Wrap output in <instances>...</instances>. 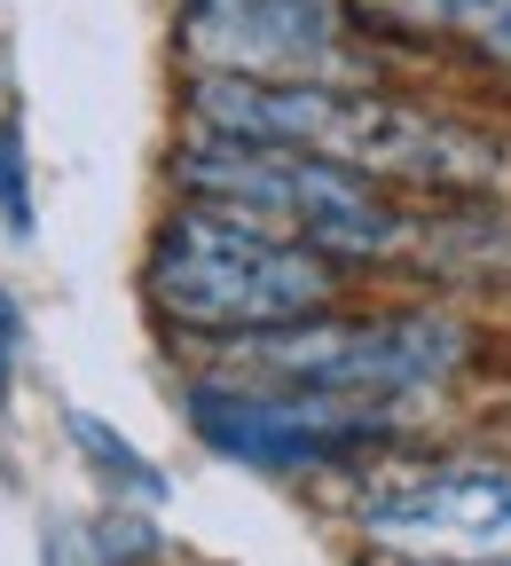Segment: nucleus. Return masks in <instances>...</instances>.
Wrapping results in <instances>:
<instances>
[{
  "mask_svg": "<svg viewBox=\"0 0 511 566\" xmlns=\"http://www.w3.org/2000/svg\"><path fill=\"white\" fill-rule=\"evenodd\" d=\"M189 126L197 134H237L275 142L331 166H354L386 189H496L503 150L480 126H457L441 111H417L378 87H331V80H237V71H189Z\"/></svg>",
  "mask_w": 511,
  "mask_h": 566,
  "instance_id": "f257e3e1",
  "label": "nucleus"
},
{
  "mask_svg": "<svg viewBox=\"0 0 511 566\" xmlns=\"http://www.w3.org/2000/svg\"><path fill=\"white\" fill-rule=\"evenodd\" d=\"M142 300L174 338L229 346L346 307V268L275 229H252L229 205L174 197V212L150 229V252H142Z\"/></svg>",
  "mask_w": 511,
  "mask_h": 566,
  "instance_id": "f03ea898",
  "label": "nucleus"
},
{
  "mask_svg": "<svg viewBox=\"0 0 511 566\" xmlns=\"http://www.w3.org/2000/svg\"><path fill=\"white\" fill-rule=\"evenodd\" d=\"M166 181H174V197L229 205L252 229H275L338 268H378V260H401L417 244L409 205L386 181L307 158V150H275V142H237V134L189 126L166 158Z\"/></svg>",
  "mask_w": 511,
  "mask_h": 566,
  "instance_id": "7ed1b4c3",
  "label": "nucleus"
},
{
  "mask_svg": "<svg viewBox=\"0 0 511 566\" xmlns=\"http://www.w3.org/2000/svg\"><path fill=\"white\" fill-rule=\"evenodd\" d=\"M472 354V331L441 307H331L291 331H260V338H229L221 370L237 378H268V386H307V394H338V401H417L432 386H449Z\"/></svg>",
  "mask_w": 511,
  "mask_h": 566,
  "instance_id": "20e7f679",
  "label": "nucleus"
},
{
  "mask_svg": "<svg viewBox=\"0 0 511 566\" xmlns=\"http://www.w3.org/2000/svg\"><path fill=\"white\" fill-rule=\"evenodd\" d=\"M181 409H189V433L221 464H244L268 480L354 472L401 441V409L338 401V394H307V386H268V378H237V370L189 378Z\"/></svg>",
  "mask_w": 511,
  "mask_h": 566,
  "instance_id": "39448f33",
  "label": "nucleus"
},
{
  "mask_svg": "<svg viewBox=\"0 0 511 566\" xmlns=\"http://www.w3.org/2000/svg\"><path fill=\"white\" fill-rule=\"evenodd\" d=\"M174 32L189 71L371 87L346 0H174Z\"/></svg>",
  "mask_w": 511,
  "mask_h": 566,
  "instance_id": "423d86ee",
  "label": "nucleus"
},
{
  "mask_svg": "<svg viewBox=\"0 0 511 566\" xmlns=\"http://www.w3.org/2000/svg\"><path fill=\"white\" fill-rule=\"evenodd\" d=\"M354 527L409 566H511V464L394 472L354 504Z\"/></svg>",
  "mask_w": 511,
  "mask_h": 566,
  "instance_id": "0eeeda50",
  "label": "nucleus"
},
{
  "mask_svg": "<svg viewBox=\"0 0 511 566\" xmlns=\"http://www.w3.org/2000/svg\"><path fill=\"white\" fill-rule=\"evenodd\" d=\"M63 433H71V449H80L118 495H134V504H166V472L142 457L111 417H95V409H63Z\"/></svg>",
  "mask_w": 511,
  "mask_h": 566,
  "instance_id": "6e6552de",
  "label": "nucleus"
},
{
  "mask_svg": "<svg viewBox=\"0 0 511 566\" xmlns=\"http://www.w3.org/2000/svg\"><path fill=\"white\" fill-rule=\"evenodd\" d=\"M0 229L17 244H32V142H24V118L0 111Z\"/></svg>",
  "mask_w": 511,
  "mask_h": 566,
  "instance_id": "1a4fd4ad",
  "label": "nucleus"
},
{
  "mask_svg": "<svg viewBox=\"0 0 511 566\" xmlns=\"http://www.w3.org/2000/svg\"><path fill=\"white\" fill-rule=\"evenodd\" d=\"M441 40H449V48H472V55L496 63V71H511V0H449Z\"/></svg>",
  "mask_w": 511,
  "mask_h": 566,
  "instance_id": "9d476101",
  "label": "nucleus"
},
{
  "mask_svg": "<svg viewBox=\"0 0 511 566\" xmlns=\"http://www.w3.org/2000/svg\"><path fill=\"white\" fill-rule=\"evenodd\" d=\"M24 346H32V323H24V300L0 283V401H9L17 386V363H24Z\"/></svg>",
  "mask_w": 511,
  "mask_h": 566,
  "instance_id": "9b49d317",
  "label": "nucleus"
}]
</instances>
